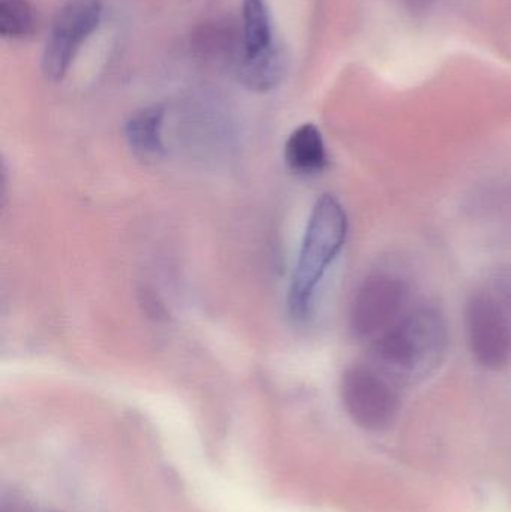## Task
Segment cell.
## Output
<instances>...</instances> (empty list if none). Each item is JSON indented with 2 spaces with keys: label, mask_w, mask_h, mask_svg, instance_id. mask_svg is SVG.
<instances>
[{
  "label": "cell",
  "mask_w": 511,
  "mask_h": 512,
  "mask_svg": "<svg viewBox=\"0 0 511 512\" xmlns=\"http://www.w3.org/2000/svg\"><path fill=\"white\" fill-rule=\"evenodd\" d=\"M465 328L471 355L486 370L503 369L511 358V325L494 298L482 289L465 307Z\"/></svg>",
  "instance_id": "obj_6"
},
{
  "label": "cell",
  "mask_w": 511,
  "mask_h": 512,
  "mask_svg": "<svg viewBox=\"0 0 511 512\" xmlns=\"http://www.w3.org/2000/svg\"><path fill=\"white\" fill-rule=\"evenodd\" d=\"M285 162L293 173L315 176L329 165L323 134L312 123L299 126L285 143Z\"/></svg>",
  "instance_id": "obj_7"
},
{
  "label": "cell",
  "mask_w": 511,
  "mask_h": 512,
  "mask_svg": "<svg viewBox=\"0 0 511 512\" xmlns=\"http://www.w3.org/2000/svg\"><path fill=\"white\" fill-rule=\"evenodd\" d=\"M164 110L161 107L143 108L129 117L125 125L126 140L138 158L155 161L164 153L162 141Z\"/></svg>",
  "instance_id": "obj_9"
},
{
  "label": "cell",
  "mask_w": 511,
  "mask_h": 512,
  "mask_svg": "<svg viewBox=\"0 0 511 512\" xmlns=\"http://www.w3.org/2000/svg\"><path fill=\"white\" fill-rule=\"evenodd\" d=\"M410 289L402 277L374 273L363 280L350 309L351 333L359 340H374L392 327L407 310Z\"/></svg>",
  "instance_id": "obj_4"
},
{
  "label": "cell",
  "mask_w": 511,
  "mask_h": 512,
  "mask_svg": "<svg viewBox=\"0 0 511 512\" xmlns=\"http://www.w3.org/2000/svg\"><path fill=\"white\" fill-rule=\"evenodd\" d=\"M438 2L440 0H404V5L408 12L417 15V17H422V15L431 12L438 5Z\"/></svg>",
  "instance_id": "obj_14"
},
{
  "label": "cell",
  "mask_w": 511,
  "mask_h": 512,
  "mask_svg": "<svg viewBox=\"0 0 511 512\" xmlns=\"http://www.w3.org/2000/svg\"><path fill=\"white\" fill-rule=\"evenodd\" d=\"M485 291L494 298L511 325V264L494 271Z\"/></svg>",
  "instance_id": "obj_13"
},
{
  "label": "cell",
  "mask_w": 511,
  "mask_h": 512,
  "mask_svg": "<svg viewBox=\"0 0 511 512\" xmlns=\"http://www.w3.org/2000/svg\"><path fill=\"white\" fill-rule=\"evenodd\" d=\"M347 234L348 218L344 207L333 195H321L309 216L288 289V313L299 324L311 318L318 288L330 265L341 254Z\"/></svg>",
  "instance_id": "obj_2"
},
{
  "label": "cell",
  "mask_w": 511,
  "mask_h": 512,
  "mask_svg": "<svg viewBox=\"0 0 511 512\" xmlns=\"http://www.w3.org/2000/svg\"><path fill=\"white\" fill-rule=\"evenodd\" d=\"M36 29L35 9L29 0H0V35L24 39Z\"/></svg>",
  "instance_id": "obj_12"
},
{
  "label": "cell",
  "mask_w": 511,
  "mask_h": 512,
  "mask_svg": "<svg viewBox=\"0 0 511 512\" xmlns=\"http://www.w3.org/2000/svg\"><path fill=\"white\" fill-rule=\"evenodd\" d=\"M341 399L351 420L369 432L392 426L398 417L396 384L374 366H351L341 379Z\"/></svg>",
  "instance_id": "obj_3"
},
{
  "label": "cell",
  "mask_w": 511,
  "mask_h": 512,
  "mask_svg": "<svg viewBox=\"0 0 511 512\" xmlns=\"http://www.w3.org/2000/svg\"><path fill=\"white\" fill-rule=\"evenodd\" d=\"M197 47L204 56L222 62H237L243 54L242 39L237 41L236 35L227 24H210L203 27L197 39Z\"/></svg>",
  "instance_id": "obj_11"
},
{
  "label": "cell",
  "mask_w": 511,
  "mask_h": 512,
  "mask_svg": "<svg viewBox=\"0 0 511 512\" xmlns=\"http://www.w3.org/2000/svg\"><path fill=\"white\" fill-rule=\"evenodd\" d=\"M242 20V57L255 56L275 44L269 9L264 0H245Z\"/></svg>",
  "instance_id": "obj_10"
},
{
  "label": "cell",
  "mask_w": 511,
  "mask_h": 512,
  "mask_svg": "<svg viewBox=\"0 0 511 512\" xmlns=\"http://www.w3.org/2000/svg\"><path fill=\"white\" fill-rule=\"evenodd\" d=\"M101 0H68L51 24L42 53V72L48 81L62 80L83 42L102 18Z\"/></svg>",
  "instance_id": "obj_5"
},
{
  "label": "cell",
  "mask_w": 511,
  "mask_h": 512,
  "mask_svg": "<svg viewBox=\"0 0 511 512\" xmlns=\"http://www.w3.org/2000/svg\"><path fill=\"white\" fill-rule=\"evenodd\" d=\"M449 349V330L440 309L420 304L372 340L375 369L398 382H414L438 369Z\"/></svg>",
  "instance_id": "obj_1"
},
{
  "label": "cell",
  "mask_w": 511,
  "mask_h": 512,
  "mask_svg": "<svg viewBox=\"0 0 511 512\" xmlns=\"http://www.w3.org/2000/svg\"><path fill=\"white\" fill-rule=\"evenodd\" d=\"M237 78L246 89L266 93L275 89L285 75L287 57L275 44L255 56L242 57L236 65Z\"/></svg>",
  "instance_id": "obj_8"
}]
</instances>
